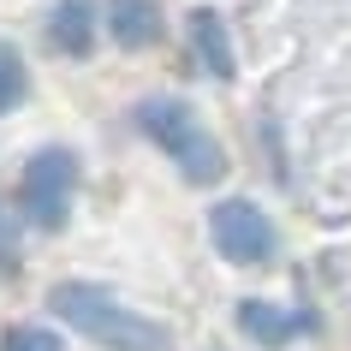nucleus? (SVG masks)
Returning <instances> with one entry per match:
<instances>
[{"label": "nucleus", "mask_w": 351, "mask_h": 351, "mask_svg": "<svg viewBox=\"0 0 351 351\" xmlns=\"http://www.w3.org/2000/svg\"><path fill=\"white\" fill-rule=\"evenodd\" d=\"M131 125L143 131V143L161 155V161H173V173L185 179V185L208 191L221 185L226 173H232V161H226V143L215 137V125L203 119V108L191 101V95H143L137 108H131Z\"/></svg>", "instance_id": "1"}, {"label": "nucleus", "mask_w": 351, "mask_h": 351, "mask_svg": "<svg viewBox=\"0 0 351 351\" xmlns=\"http://www.w3.org/2000/svg\"><path fill=\"white\" fill-rule=\"evenodd\" d=\"M48 310L101 351H179L167 322L131 310L119 292L95 286V280H60L54 292H48Z\"/></svg>", "instance_id": "2"}, {"label": "nucleus", "mask_w": 351, "mask_h": 351, "mask_svg": "<svg viewBox=\"0 0 351 351\" xmlns=\"http://www.w3.org/2000/svg\"><path fill=\"white\" fill-rule=\"evenodd\" d=\"M77 191H84V155L72 143H36L12 185V221H24L30 232H66Z\"/></svg>", "instance_id": "3"}, {"label": "nucleus", "mask_w": 351, "mask_h": 351, "mask_svg": "<svg viewBox=\"0 0 351 351\" xmlns=\"http://www.w3.org/2000/svg\"><path fill=\"white\" fill-rule=\"evenodd\" d=\"M208 244L232 268H268L280 256V226L256 197H221L208 208Z\"/></svg>", "instance_id": "4"}, {"label": "nucleus", "mask_w": 351, "mask_h": 351, "mask_svg": "<svg viewBox=\"0 0 351 351\" xmlns=\"http://www.w3.org/2000/svg\"><path fill=\"white\" fill-rule=\"evenodd\" d=\"M42 42H48L54 60L84 66L95 54V42H101V0H54L42 12Z\"/></svg>", "instance_id": "5"}, {"label": "nucleus", "mask_w": 351, "mask_h": 351, "mask_svg": "<svg viewBox=\"0 0 351 351\" xmlns=\"http://www.w3.org/2000/svg\"><path fill=\"white\" fill-rule=\"evenodd\" d=\"M232 322H239V333L256 351H286L292 339L315 333V315L310 310H286V304H274V298H239Z\"/></svg>", "instance_id": "6"}, {"label": "nucleus", "mask_w": 351, "mask_h": 351, "mask_svg": "<svg viewBox=\"0 0 351 351\" xmlns=\"http://www.w3.org/2000/svg\"><path fill=\"white\" fill-rule=\"evenodd\" d=\"M101 36L113 48H125V54L161 48V36H167L161 0H101Z\"/></svg>", "instance_id": "7"}, {"label": "nucleus", "mask_w": 351, "mask_h": 351, "mask_svg": "<svg viewBox=\"0 0 351 351\" xmlns=\"http://www.w3.org/2000/svg\"><path fill=\"white\" fill-rule=\"evenodd\" d=\"M185 48H191V60H197L215 84H232L239 54H232V30H226V19L215 12V6H191V19H185Z\"/></svg>", "instance_id": "8"}, {"label": "nucleus", "mask_w": 351, "mask_h": 351, "mask_svg": "<svg viewBox=\"0 0 351 351\" xmlns=\"http://www.w3.org/2000/svg\"><path fill=\"white\" fill-rule=\"evenodd\" d=\"M24 101H30V60H24L19 42L0 36V119H6V113H19Z\"/></svg>", "instance_id": "9"}, {"label": "nucleus", "mask_w": 351, "mask_h": 351, "mask_svg": "<svg viewBox=\"0 0 351 351\" xmlns=\"http://www.w3.org/2000/svg\"><path fill=\"white\" fill-rule=\"evenodd\" d=\"M0 351H66V346H60L54 328H42V322H19V328L0 333Z\"/></svg>", "instance_id": "10"}, {"label": "nucleus", "mask_w": 351, "mask_h": 351, "mask_svg": "<svg viewBox=\"0 0 351 351\" xmlns=\"http://www.w3.org/2000/svg\"><path fill=\"white\" fill-rule=\"evenodd\" d=\"M19 268V232H12V215H6V203H0V280Z\"/></svg>", "instance_id": "11"}]
</instances>
